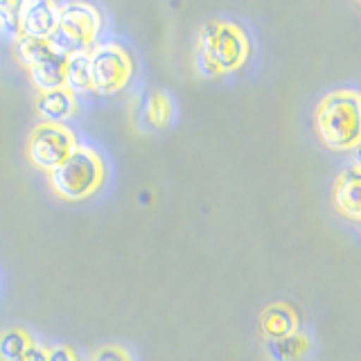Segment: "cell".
I'll return each mask as SVG.
<instances>
[{"mask_svg": "<svg viewBox=\"0 0 361 361\" xmlns=\"http://www.w3.org/2000/svg\"><path fill=\"white\" fill-rule=\"evenodd\" d=\"M45 361H77L75 353L66 345H52L45 350Z\"/></svg>", "mask_w": 361, "mask_h": 361, "instance_id": "obj_19", "label": "cell"}, {"mask_svg": "<svg viewBox=\"0 0 361 361\" xmlns=\"http://www.w3.org/2000/svg\"><path fill=\"white\" fill-rule=\"evenodd\" d=\"M0 23L18 37V3H0Z\"/></svg>", "mask_w": 361, "mask_h": 361, "instance_id": "obj_17", "label": "cell"}, {"mask_svg": "<svg viewBox=\"0 0 361 361\" xmlns=\"http://www.w3.org/2000/svg\"><path fill=\"white\" fill-rule=\"evenodd\" d=\"M104 178V163L90 147H79L50 172L52 190L61 199L79 201L90 197Z\"/></svg>", "mask_w": 361, "mask_h": 361, "instance_id": "obj_3", "label": "cell"}, {"mask_svg": "<svg viewBox=\"0 0 361 361\" xmlns=\"http://www.w3.org/2000/svg\"><path fill=\"white\" fill-rule=\"evenodd\" d=\"M248 54V39L240 25L228 20H210L201 27L197 68L203 75L228 73L240 68Z\"/></svg>", "mask_w": 361, "mask_h": 361, "instance_id": "obj_2", "label": "cell"}, {"mask_svg": "<svg viewBox=\"0 0 361 361\" xmlns=\"http://www.w3.org/2000/svg\"><path fill=\"white\" fill-rule=\"evenodd\" d=\"M90 56V88L97 93H116L129 82L133 63L129 52L116 43L97 45Z\"/></svg>", "mask_w": 361, "mask_h": 361, "instance_id": "obj_5", "label": "cell"}, {"mask_svg": "<svg viewBox=\"0 0 361 361\" xmlns=\"http://www.w3.org/2000/svg\"><path fill=\"white\" fill-rule=\"evenodd\" d=\"M259 325H262V332L267 338H280L298 330V319L289 305L274 302L259 316Z\"/></svg>", "mask_w": 361, "mask_h": 361, "instance_id": "obj_10", "label": "cell"}, {"mask_svg": "<svg viewBox=\"0 0 361 361\" xmlns=\"http://www.w3.org/2000/svg\"><path fill=\"white\" fill-rule=\"evenodd\" d=\"M63 86L71 93H84L90 90V56L88 50H79L66 56L63 68Z\"/></svg>", "mask_w": 361, "mask_h": 361, "instance_id": "obj_12", "label": "cell"}, {"mask_svg": "<svg viewBox=\"0 0 361 361\" xmlns=\"http://www.w3.org/2000/svg\"><path fill=\"white\" fill-rule=\"evenodd\" d=\"M310 341L307 336L298 332L280 336V338H267L264 350L271 357V361H298L305 353H307Z\"/></svg>", "mask_w": 361, "mask_h": 361, "instance_id": "obj_13", "label": "cell"}, {"mask_svg": "<svg viewBox=\"0 0 361 361\" xmlns=\"http://www.w3.org/2000/svg\"><path fill=\"white\" fill-rule=\"evenodd\" d=\"M93 361H131V359H129L127 353H124V350L109 345V348H99L97 353L93 355Z\"/></svg>", "mask_w": 361, "mask_h": 361, "instance_id": "obj_18", "label": "cell"}, {"mask_svg": "<svg viewBox=\"0 0 361 361\" xmlns=\"http://www.w3.org/2000/svg\"><path fill=\"white\" fill-rule=\"evenodd\" d=\"M332 199L338 212H343L350 219L361 217V174L359 165L353 163L336 176L332 190Z\"/></svg>", "mask_w": 361, "mask_h": 361, "instance_id": "obj_8", "label": "cell"}, {"mask_svg": "<svg viewBox=\"0 0 361 361\" xmlns=\"http://www.w3.org/2000/svg\"><path fill=\"white\" fill-rule=\"evenodd\" d=\"M37 111L45 122L61 124L63 120L75 116L77 99L68 88L43 90V93L37 95Z\"/></svg>", "mask_w": 361, "mask_h": 361, "instance_id": "obj_9", "label": "cell"}, {"mask_svg": "<svg viewBox=\"0 0 361 361\" xmlns=\"http://www.w3.org/2000/svg\"><path fill=\"white\" fill-rule=\"evenodd\" d=\"M59 23V5L52 0H25L18 3V37L48 39Z\"/></svg>", "mask_w": 361, "mask_h": 361, "instance_id": "obj_7", "label": "cell"}, {"mask_svg": "<svg viewBox=\"0 0 361 361\" xmlns=\"http://www.w3.org/2000/svg\"><path fill=\"white\" fill-rule=\"evenodd\" d=\"M99 25H102V16L93 5L66 3L59 7V23H56V30H59L63 37L75 41L79 48L88 50V45L97 37Z\"/></svg>", "mask_w": 361, "mask_h": 361, "instance_id": "obj_6", "label": "cell"}, {"mask_svg": "<svg viewBox=\"0 0 361 361\" xmlns=\"http://www.w3.org/2000/svg\"><path fill=\"white\" fill-rule=\"evenodd\" d=\"M30 343H32V338L27 336L25 330L11 327V330L0 334V357L5 361H16L23 353H25Z\"/></svg>", "mask_w": 361, "mask_h": 361, "instance_id": "obj_15", "label": "cell"}, {"mask_svg": "<svg viewBox=\"0 0 361 361\" xmlns=\"http://www.w3.org/2000/svg\"><path fill=\"white\" fill-rule=\"evenodd\" d=\"M16 361H45V348L32 341L25 353H23Z\"/></svg>", "mask_w": 361, "mask_h": 361, "instance_id": "obj_20", "label": "cell"}, {"mask_svg": "<svg viewBox=\"0 0 361 361\" xmlns=\"http://www.w3.org/2000/svg\"><path fill=\"white\" fill-rule=\"evenodd\" d=\"M319 138L330 149H353L361 138V102L355 90L325 95L314 113Z\"/></svg>", "mask_w": 361, "mask_h": 361, "instance_id": "obj_1", "label": "cell"}, {"mask_svg": "<svg viewBox=\"0 0 361 361\" xmlns=\"http://www.w3.org/2000/svg\"><path fill=\"white\" fill-rule=\"evenodd\" d=\"M145 116L147 122L152 127H165L167 120H169V99L163 90H154V93L147 97V104H145Z\"/></svg>", "mask_w": 361, "mask_h": 361, "instance_id": "obj_16", "label": "cell"}, {"mask_svg": "<svg viewBox=\"0 0 361 361\" xmlns=\"http://www.w3.org/2000/svg\"><path fill=\"white\" fill-rule=\"evenodd\" d=\"M63 68H66V56L50 54L48 59L34 63L32 68H27V71H30L34 86L43 93V90L66 88L63 86Z\"/></svg>", "mask_w": 361, "mask_h": 361, "instance_id": "obj_11", "label": "cell"}, {"mask_svg": "<svg viewBox=\"0 0 361 361\" xmlns=\"http://www.w3.org/2000/svg\"><path fill=\"white\" fill-rule=\"evenodd\" d=\"M75 149H77L75 135L71 129L63 127V124L39 122L27 138L30 161L41 169H48V172H52L54 167H59Z\"/></svg>", "mask_w": 361, "mask_h": 361, "instance_id": "obj_4", "label": "cell"}, {"mask_svg": "<svg viewBox=\"0 0 361 361\" xmlns=\"http://www.w3.org/2000/svg\"><path fill=\"white\" fill-rule=\"evenodd\" d=\"M52 52L48 39H30V37H16V56L18 61L25 66V68H32L34 63H39L43 59H48Z\"/></svg>", "mask_w": 361, "mask_h": 361, "instance_id": "obj_14", "label": "cell"}]
</instances>
